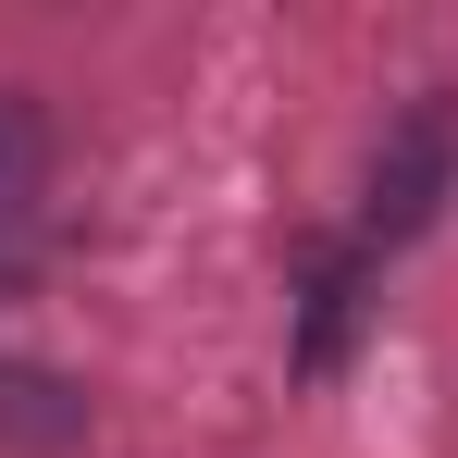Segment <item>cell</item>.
Masks as SVG:
<instances>
[{
	"label": "cell",
	"mask_w": 458,
	"mask_h": 458,
	"mask_svg": "<svg viewBox=\"0 0 458 458\" xmlns=\"http://www.w3.org/2000/svg\"><path fill=\"white\" fill-rule=\"evenodd\" d=\"M87 384L50 360H0V458H75L87 446Z\"/></svg>",
	"instance_id": "obj_3"
},
{
	"label": "cell",
	"mask_w": 458,
	"mask_h": 458,
	"mask_svg": "<svg viewBox=\"0 0 458 458\" xmlns=\"http://www.w3.org/2000/svg\"><path fill=\"white\" fill-rule=\"evenodd\" d=\"M446 186H458V87H421V99L384 124V149H372L360 235H372V248H409V235L446 211Z\"/></svg>",
	"instance_id": "obj_1"
},
{
	"label": "cell",
	"mask_w": 458,
	"mask_h": 458,
	"mask_svg": "<svg viewBox=\"0 0 458 458\" xmlns=\"http://www.w3.org/2000/svg\"><path fill=\"white\" fill-rule=\"evenodd\" d=\"M38 186H50V124L25 87H0V298L38 285Z\"/></svg>",
	"instance_id": "obj_2"
},
{
	"label": "cell",
	"mask_w": 458,
	"mask_h": 458,
	"mask_svg": "<svg viewBox=\"0 0 458 458\" xmlns=\"http://www.w3.org/2000/svg\"><path fill=\"white\" fill-rule=\"evenodd\" d=\"M360 310H372V260L360 248H310L298 260V384H322L335 360H347V335H360Z\"/></svg>",
	"instance_id": "obj_4"
}]
</instances>
